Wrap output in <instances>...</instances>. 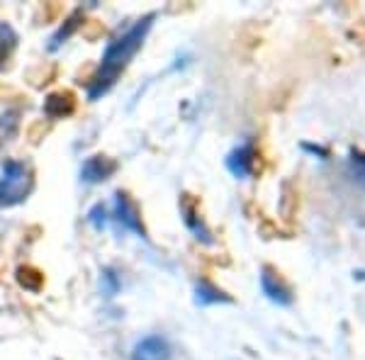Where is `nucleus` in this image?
Returning a JSON list of instances; mask_svg holds the SVG:
<instances>
[{"label":"nucleus","instance_id":"nucleus-1","mask_svg":"<svg viewBox=\"0 0 365 360\" xmlns=\"http://www.w3.org/2000/svg\"><path fill=\"white\" fill-rule=\"evenodd\" d=\"M153 20H156V13H149L146 18H141V20H136L134 25H129L120 37H115V39L105 46L100 68L93 76L91 88H88V98L98 100L100 95H105L115 83H117L120 73L129 66V61L134 59V54L144 46L146 37H149V32L153 27Z\"/></svg>","mask_w":365,"mask_h":360},{"label":"nucleus","instance_id":"nucleus-2","mask_svg":"<svg viewBox=\"0 0 365 360\" xmlns=\"http://www.w3.org/2000/svg\"><path fill=\"white\" fill-rule=\"evenodd\" d=\"M32 188H34V178L27 163L8 158L0 171V210L23 205L30 198Z\"/></svg>","mask_w":365,"mask_h":360},{"label":"nucleus","instance_id":"nucleus-3","mask_svg":"<svg viewBox=\"0 0 365 360\" xmlns=\"http://www.w3.org/2000/svg\"><path fill=\"white\" fill-rule=\"evenodd\" d=\"M261 290L268 300L275 302V304H280V307H290L295 300L293 290H290L288 283L280 278V273H275V270L268 268V266L261 270Z\"/></svg>","mask_w":365,"mask_h":360},{"label":"nucleus","instance_id":"nucleus-4","mask_svg":"<svg viewBox=\"0 0 365 360\" xmlns=\"http://www.w3.org/2000/svg\"><path fill=\"white\" fill-rule=\"evenodd\" d=\"M132 360H171V343L158 333L144 336L132 348Z\"/></svg>","mask_w":365,"mask_h":360},{"label":"nucleus","instance_id":"nucleus-5","mask_svg":"<svg viewBox=\"0 0 365 360\" xmlns=\"http://www.w3.org/2000/svg\"><path fill=\"white\" fill-rule=\"evenodd\" d=\"M115 171H117V161H113L108 156H91L81 166V180L86 185H98L105 183L108 178H113Z\"/></svg>","mask_w":365,"mask_h":360},{"label":"nucleus","instance_id":"nucleus-6","mask_svg":"<svg viewBox=\"0 0 365 360\" xmlns=\"http://www.w3.org/2000/svg\"><path fill=\"white\" fill-rule=\"evenodd\" d=\"M256 166V149H253V141H243L236 149L229 151L226 156V168L231 171V176L236 178H248Z\"/></svg>","mask_w":365,"mask_h":360},{"label":"nucleus","instance_id":"nucleus-7","mask_svg":"<svg viewBox=\"0 0 365 360\" xmlns=\"http://www.w3.org/2000/svg\"><path fill=\"white\" fill-rule=\"evenodd\" d=\"M115 219H117V224L122 226V229L134 231V234L144 236V226H141L139 212H136L134 202H132V200L127 198L124 193L115 195Z\"/></svg>","mask_w":365,"mask_h":360},{"label":"nucleus","instance_id":"nucleus-8","mask_svg":"<svg viewBox=\"0 0 365 360\" xmlns=\"http://www.w3.org/2000/svg\"><path fill=\"white\" fill-rule=\"evenodd\" d=\"M181 212H183V219H185V224H188V229L195 234V239L203 241V243H214L212 234H210V229L205 226L203 217H198V212H195V205L188 200V195L183 198Z\"/></svg>","mask_w":365,"mask_h":360},{"label":"nucleus","instance_id":"nucleus-9","mask_svg":"<svg viewBox=\"0 0 365 360\" xmlns=\"http://www.w3.org/2000/svg\"><path fill=\"white\" fill-rule=\"evenodd\" d=\"M41 112H44L46 117H51V120H61V117H66V115H71L73 112L71 93L49 95V98L44 100V105H41Z\"/></svg>","mask_w":365,"mask_h":360},{"label":"nucleus","instance_id":"nucleus-10","mask_svg":"<svg viewBox=\"0 0 365 360\" xmlns=\"http://www.w3.org/2000/svg\"><path fill=\"white\" fill-rule=\"evenodd\" d=\"M195 302H198L200 307H207V304H229L231 297H229V295L222 292L219 288H214L212 283L203 280V283L195 285Z\"/></svg>","mask_w":365,"mask_h":360},{"label":"nucleus","instance_id":"nucleus-11","mask_svg":"<svg viewBox=\"0 0 365 360\" xmlns=\"http://www.w3.org/2000/svg\"><path fill=\"white\" fill-rule=\"evenodd\" d=\"M18 127H20V110L18 108H10L0 115V151H3V146L15 136Z\"/></svg>","mask_w":365,"mask_h":360},{"label":"nucleus","instance_id":"nucleus-12","mask_svg":"<svg viewBox=\"0 0 365 360\" xmlns=\"http://www.w3.org/2000/svg\"><path fill=\"white\" fill-rule=\"evenodd\" d=\"M81 18H83V10H76V13H73L71 18L66 20V25H61L59 32H56V34L51 37V41H49V51H56L61 44H66V39L73 34V32L78 30V25H81Z\"/></svg>","mask_w":365,"mask_h":360},{"label":"nucleus","instance_id":"nucleus-13","mask_svg":"<svg viewBox=\"0 0 365 360\" xmlns=\"http://www.w3.org/2000/svg\"><path fill=\"white\" fill-rule=\"evenodd\" d=\"M15 46H18V32L10 27L8 22H0V68L10 59Z\"/></svg>","mask_w":365,"mask_h":360},{"label":"nucleus","instance_id":"nucleus-14","mask_svg":"<svg viewBox=\"0 0 365 360\" xmlns=\"http://www.w3.org/2000/svg\"><path fill=\"white\" fill-rule=\"evenodd\" d=\"M100 288H103V295L105 297H115L122 288V280L120 275L115 273L113 268H105L103 270V278H100Z\"/></svg>","mask_w":365,"mask_h":360},{"label":"nucleus","instance_id":"nucleus-15","mask_svg":"<svg viewBox=\"0 0 365 360\" xmlns=\"http://www.w3.org/2000/svg\"><path fill=\"white\" fill-rule=\"evenodd\" d=\"M88 221H91L95 229H103V226L108 224V207H105L103 202L95 205V207L88 212Z\"/></svg>","mask_w":365,"mask_h":360},{"label":"nucleus","instance_id":"nucleus-16","mask_svg":"<svg viewBox=\"0 0 365 360\" xmlns=\"http://www.w3.org/2000/svg\"><path fill=\"white\" fill-rule=\"evenodd\" d=\"M351 168H353V173L358 176V180H363L365 183V153L351 151Z\"/></svg>","mask_w":365,"mask_h":360},{"label":"nucleus","instance_id":"nucleus-17","mask_svg":"<svg viewBox=\"0 0 365 360\" xmlns=\"http://www.w3.org/2000/svg\"><path fill=\"white\" fill-rule=\"evenodd\" d=\"M302 149H305V151H312V153H319V156H321V158H326V156H329V151H326V149H321V146H312V144H302Z\"/></svg>","mask_w":365,"mask_h":360}]
</instances>
